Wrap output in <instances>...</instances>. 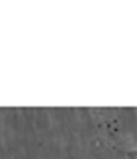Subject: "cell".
<instances>
[{
  "label": "cell",
  "mask_w": 137,
  "mask_h": 159,
  "mask_svg": "<svg viewBox=\"0 0 137 159\" xmlns=\"http://www.w3.org/2000/svg\"><path fill=\"white\" fill-rule=\"evenodd\" d=\"M130 156H131V159H137V150L131 152V153H130Z\"/></svg>",
  "instance_id": "cell-1"
}]
</instances>
